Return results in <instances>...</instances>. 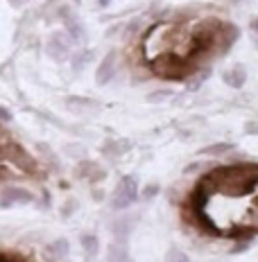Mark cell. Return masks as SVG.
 I'll return each mask as SVG.
<instances>
[{
	"label": "cell",
	"mask_w": 258,
	"mask_h": 262,
	"mask_svg": "<svg viewBox=\"0 0 258 262\" xmlns=\"http://www.w3.org/2000/svg\"><path fill=\"white\" fill-rule=\"evenodd\" d=\"M48 52H50V57L57 59V61L68 59V54H70V36L66 34V32H54V34L50 36V41H48Z\"/></svg>",
	"instance_id": "obj_7"
},
{
	"label": "cell",
	"mask_w": 258,
	"mask_h": 262,
	"mask_svg": "<svg viewBox=\"0 0 258 262\" xmlns=\"http://www.w3.org/2000/svg\"><path fill=\"white\" fill-rule=\"evenodd\" d=\"M238 39H240V27L224 20V25L220 27V32H217L215 54H217V57H220V54H227L235 46V43H238Z\"/></svg>",
	"instance_id": "obj_5"
},
{
	"label": "cell",
	"mask_w": 258,
	"mask_h": 262,
	"mask_svg": "<svg viewBox=\"0 0 258 262\" xmlns=\"http://www.w3.org/2000/svg\"><path fill=\"white\" fill-rule=\"evenodd\" d=\"M0 262H16V260H9V258H5V255H0Z\"/></svg>",
	"instance_id": "obj_29"
},
{
	"label": "cell",
	"mask_w": 258,
	"mask_h": 262,
	"mask_svg": "<svg viewBox=\"0 0 258 262\" xmlns=\"http://www.w3.org/2000/svg\"><path fill=\"white\" fill-rule=\"evenodd\" d=\"M109 3H111V0H97V5H100V7H107Z\"/></svg>",
	"instance_id": "obj_28"
},
{
	"label": "cell",
	"mask_w": 258,
	"mask_h": 262,
	"mask_svg": "<svg viewBox=\"0 0 258 262\" xmlns=\"http://www.w3.org/2000/svg\"><path fill=\"white\" fill-rule=\"evenodd\" d=\"M249 30H251V34H258V16H254V18H251Z\"/></svg>",
	"instance_id": "obj_24"
},
{
	"label": "cell",
	"mask_w": 258,
	"mask_h": 262,
	"mask_svg": "<svg viewBox=\"0 0 258 262\" xmlns=\"http://www.w3.org/2000/svg\"><path fill=\"white\" fill-rule=\"evenodd\" d=\"M116 70H118V54H116V52H109L107 57H104L102 61H100L97 70H95V81H97V86H107L109 81L116 77Z\"/></svg>",
	"instance_id": "obj_6"
},
{
	"label": "cell",
	"mask_w": 258,
	"mask_h": 262,
	"mask_svg": "<svg viewBox=\"0 0 258 262\" xmlns=\"http://www.w3.org/2000/svg\"><path fill=\"white\" fill-rule=\"evenodd\" d=\"M211 75H213V68H211V66H208V63H206V66H200V68H197L195 73L190 75L188 79H186V89H188V91H200L202 84L211 79Z\"/></svg>",
	"instance_id": "obj_15"
},
{
	"label": "cell",
	"mask_w": 258,
	"mask_h": 262,
	"mask_svg": "<svg viewBox=\"0 0 258 262\" xmlns=\"http://www.w3.org/2000/svg\"><path fill=\"white\" fill-rule=\"evenodd\" d=\"M131 149V145L129 143H125V140H107L102 147V154H107L109 158H118V156H123L125 151H129Z\"/></svg>",
	"instance_id": "obj_16"
},
{
	"label": "cell",
	"mask_w": 258,
	"mask_h": 262,
	"mask_svg": "<svg viewBox=\"0 0 258 262\" xmlns=\"http://www.w3.org/2000/svg\"><path fill=\"white\" fill-rule=\"evenodd\" d=\"M134 224H136V220H131V217H118V220L111 224V233H113V237H116V242H127L129 233L134 231Z\"/></svg>",
	"instance_id": "obj_14"
},
{
	"label": "cell",
	"mask_w": 258,
	"mask_h": 262,
	"mask_svg": "<svg viewBox=\"0 0 258 262\" xmlns=\"http://www.w3.org/2000/svg\"><path fill=\"white\" fill-rule=\"evenodd\" d=\"M68 242L66 239H54V242H50L46 249H43V258H46L48 262H62L66 255H68Z\"/></svg>",
	"instance_id": "obj_11"
},
{
	"label": "cell",
	"mask_w": 258,
	"mask_h": 262,
	"mask_svg": "<svg viewBox=\"0 0 258 262\" xmlns=\"http://www.w3.org/2000/svg\"><path fill=\"white\" fill-rule=\"evenodd\" d=\"M82 247H84L86 258L93 260L97 255V251H100V242H97L95 235H91V233H84V235H82Z\"/></svg>",
	"instance_id": "obj_17"
},
{
	"label": "cell",
	"mask_w": 258,
	"mask_h": 262,
	"mask_svg": "<svg viewBox=\"0 0 258 262\" xmlns=\"http://www.w3.org/2000/svg\"><path fill=\"white\" fill-rule=\"evenodd\" d=\"M7 120H9V113L5 108H0V122H7Z\"/></svg>",
	"instance_id": "obj_26"
},
{
	"label": "cell",
	"mask_w": 258,
	"mask_h": 262,
	"mask_svg": "<svg viewBox=\"0 0 258 262\" xmlns=\"http://www.w3.org/2000/svg\"><path fill=\"white\" fill-rule=\"evenodd\" d=\"M247 131H249V134H258V124L249 122V124H247Z\"/></svg>",
	"instance_id": "obj_25"
},
{
	"label": "cell",
	"mask_w": 258,
	"mask_h": 262,
	"mask_svg": "<svg viewBox=\"0 0 258 262\" xmlns=\"http://www.w3.org/2000/svg\"><path fill=\"white\" fill-rule=\"evenodd\" d=\"M233 149H235V145L231 143V140H220V143H211V145L202 147L200 154L208 156V158H224L227 154H231Z\"/></svg>",
	"instance_id": "obj_13"
},
{
	"label": "cell",
	"mask_w": 258,
	"mask_h": 262,
	"mask_svg": "<svg viewBox=\"0 0 258 262\" xmlns=\"http://www.w3.org/2000/svg\"><path fill=\"white\" fill-rule=\"evenodd\" d=\"M158 192H161V185H158V183H147L145 188H143L141 192H138V196H141L143 201H152Z\"/></svg>",
	"instance_id": "obj_20"
},
{
	"label": "cell",
	"mask_w": 258,
	"mask_h": 262,
	"mask_svg": "<svg viewBox=\"0 0 258 262\" xmlns=\"http://www.w3.org/2000/svg\"><path fill=\"white\" fill-rule=\"evenodd\" d=\"M5 161H12L21 172H36V163L27 151L23 149L21 145H14V143H5Z\"/></svg>",
	"instance_id": "obj_4"
},
{
	"label": "cell",
	"mask_w": 258,
	"mask_h": 262,
	"mask_svg": "<svg viewBox=\"0 0 258 262\" xmlns=\"http://www.w3.org/2000/svg\"><path fill=\"white\" fill-rule=\"evenodd\" d=\"M213 194L227 196H247L258 188V163H231V165H215L204 174Z\"/></svg>",
	"instance_id": "obj_1"
},
{
	"label": "cell",
	"mask_w": 258,
	"mask_h": 262,
	"mask_svg": "<svg viewBox=\"0 0 258 262\" xmlns=\"http://www.w3.org/2000/svg\"><path fill=\"white\" fill-rule=\"evenodd\" d=\"M229 3H240V0H229Z\"/></svg>",
	"instance_id": "obj_30"
},
{
	"label": "cell",
	"mask_w": 258,
	"mask_h": 262,
	"mask_svg": "<svg viewBox=\"0 0 258 262\" xmlns=\"http://www.w3.org/2000/svg\"><path fill=\"white\" fill-rule=\"evenodd\" d=\"M249 242L251 239H235V244L231 247V255H240V253H245V251H249Z\"/></svg>",
	"instance_id": "obj_22"
},
{
	"label": "cell",
	"mask_w": 258,
	"mask_h": 262,
	"mask_svg": "<svg viewBox=\"0 0 258 262\" xmlns=\"http://www.w3.org/2000/svg\"><path fill=\"white\" fill-rule=\"evenodd\" d=\"M91 59H93V52L91 50H82L80 54H75V57H73V68L75 70H82L86 63L91 61Z\"/></svg>",
	"instance_id": "obj_21"
},
{
	"label": "cell",
	"mask_w": 258,
	"mask_h": 262,
	"mask_svg": "<svg viewBox=\"0 0 258 262\" xmlns=\"http://www.w3.org/2000/svg\"><path fill=\"white\" fill-rule=\"evenodd\" d=\"M62 18H64V23H66V30H68V36H70V39H75V41H82V39H84V25H82L80 23V18H77V16H75L73 12H68V9H62Z\"/></svg>",
	"instance_id": "obj_12"
},
{
	"label": "cell",
	"mask_w": 258,
	"mask_h": 262,
	"mask_svg": "<svg viewBox=\"0 0 258 262\" xmlns=\"http://www.w3.org/2000/svg\"><path fill=\"white\" fill-rule=\"evenodd\" d=\"M174 97V93L170 89H158V91H152L150 95H147V102H152V104H166Z\"/></svg>",
	"instance_id": "obj_18"
},
{
	"label": "cell",
	"mask_w": 258,
	"mask_h": 262,
	"mask_svg": "<svg viewBox=\"0 0 258 262\" xmlns=\"http://www.w3.org/2000/svg\"><path fill=\"white\" fill-rule=\"evenodd\" d=\"M200 68L195 61L181 57L177 52H163L150 59V75H156L168 81H186L195 70Z\"/></svg>",
	"instance_id": "obj_2"
},
{
	"label": "cell",
	"mask_w": 258,
	"mask_h": 262,
	"mask_svg": "<svg viewBox=\"0 0 258 262\" xmlns=\"http://www.w3.org/2000/svg\"><path fill=\"white\" fill-rule=\"evenodd\" d=\"M256 204H258V199H256Z\"/></svg>",
	"instance_id": "obj_31"
},
{
	"label": "cell",
	"mask_w": 258,
	"mask_h": 262,
	"mask_svg": "<svg viewBox=\"0 0 258 262\" xmlns=\"http://www.w3.org/2000/svg\"><path fill=\"white\" fill-rule=\"evenodd\" d=\"M138 179L127 174V177H123L116 185V190H113V199H111V208L113 210H127L131 204H134L136 199H138Z\"/></svg>",
	"instance_id": "obj_3"
},
{
	"label": "cell",
	"mask_w": 258,
	"mask_h": 262,
	"mask_svg": "<svg viewBox=\"0 0 258 262\" xmlns=\"http://www.w3.org/2000/svg\"><path fill=\"white\" fill-rule=\"evenodd\" d=\"M222 81L229 89H243L247 84V68L243 63H233L231 68H227L222 73Z\"/></svg>",
	"instance_id": "obj_9"
},
{
	"label": "cell",
	"mask_w": 258,
	"mask_h": 262,
	"mask_svg": "<svg viewBox=\"0 0 258 262\" xmlns=\"http://www.w3.org/2000/svg\"><path fill=\"white\" fill-rule=\"evenodd\" d=\"M127 34H129V36L141 34V20H138V18H136V20H131V23L127 25Z\"/></svg>",
	"instance_id": "obj_23"
},
{
	"label": "cell",
	"mask_w": 258,
	"mask_h": 262,
	"mask_svg": "<svg viewBox=\"0 0 258 262\" xmlns=\"http://www.w3.org/2000/svg\"><path fill=\"white\" fill-rule=\"evenodd\" d=\"M163 262H190V258H188V253H186V251H181L179 247H172V249L166 251Z\"/></svg>",
	"instance_id": "obj_19"
},
{
	"label": "cell",
	"mask_w": 258,
	"mask_h": 262,
	"mask_svg": "<svg viewBox=\"0 0 258 262\" xmlns=\"http://www.w3.org/2000/svg\"><path fill=\"white\" fill-rule=\"evenodd\" d=\"M251 36V43H254V48L258 50V34H249Z\"/></svg>",
	"instance_id": "obj_27"
},
{
	"label": "cell",
	"mask_w": 258,
	"mask_h": 262,
	"mask_svg": "<svg viewBox=\"0 0 258 262\" xmlns=\"http://www.w3.org/2000/svg\"><path fill=\"white\" fill-rule=\"evenodd\" d=\"M75 177L77 179H89L91 183H97V181H102V179L107 177V172H104L95 161L82 158V161L77 163V167H75Z\"/></svg>",
	"instance_id": "obj_8"
},
{
	"label": "cell",
	"mask_w": 258,
	"mask_h": 262,
	"mask_svg": "<svg viewBox=\"0 0 258 262\" xmlns=\"http://www.w3.org/2000/svg\"><path fill=\"white\" fill-rule=\"evenodd\" d=\"M32 199H34V196L27 192V190L9 188L0 194V206H3V208H12V206H16V204H30Z\"/></svg>",
	"instance_id": "obj_10"
}]
</instances>
